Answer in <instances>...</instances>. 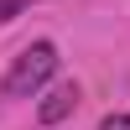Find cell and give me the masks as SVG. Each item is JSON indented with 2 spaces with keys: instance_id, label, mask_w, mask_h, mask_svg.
Instances as JSON below:
<instances>
[{
  "instance_id": "7a4b0ae2",
  "label": "cell",
  "mask_w": 130,
  "mask_h": 130,
  "mask_svg": "<svg viewBox=\"0 0 130 130\" xmlns=\"http://www.w3.org/2000/svg\"><path fill=\"white\" fill-rule=\"evenodd\" d=\"M73 109H78V83H57V89L37 104V120L42 125H57V120H68Z\"/></svg>"
},
{
  "instance_id": "6da1fadb",
  "label": "cell",
  "mask_w": 130,
  "mask_h": 130,
  "mask_svg": "<svg viewBox=\"0 0 130 130\" xmlns=\"http://www.w3.org/2000/svg\"><path fill=\"white\" fill-rule=\"evenodd\" d=\"M52 73H57V47H52V42H31V47L10 62V73H5V83H0V89H5L10 99H31Z\"/></svg>"
},
{
  "instance_id": "3957f363",
  "label": "cell",
  "mask_w": 130,
  "mask_h": 130,
  "mask_svg": "<svg viewBox=\"0 0 130 130\" xmlns=\"http://www.w3.org/2000/svg\"><path fill=\"white\" fill-rule=\"evenodd\" d=\"M37 0H0V21H16L21 10H31Z\"/></svg>"
},
{
  "instance_id": "277c9868",
  "label": "cell",
  "mask_w": 130,
  "mask_h": 130,
  "mask_svg": "<svg viewBox=\"0 0 130 130\" xmlns=\"http://www.w3.org/2000/svg\"><path fill=\"white\" fill-rule=\"evenodd\" d=\"M99 130H130V109H125V115H109V120H104Z\"/></svg>"
}]
</instances>
